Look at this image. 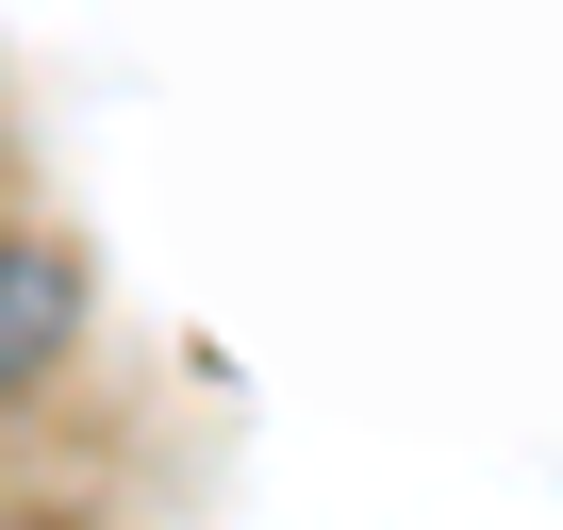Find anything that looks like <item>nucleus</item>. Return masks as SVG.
I'll use <instances>...</instances> for the list:
<instances>
[{
  "label": "nucleus",
  "mask_w": 563,
  "mask_h": 530,
  "mask_svg": "<svg viewBox=\"0 0 563 530\" xmlns=\"http://www.w3.org/2000/svg\"><path fill=\"white\" fill-rule=\"evenodd\" d=\"M84 332V283H67V249H34V232H0V398L18 382H51V349Z\"/></svg>",
  "instance_id": "1"
}]
</instances>
